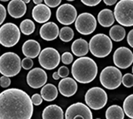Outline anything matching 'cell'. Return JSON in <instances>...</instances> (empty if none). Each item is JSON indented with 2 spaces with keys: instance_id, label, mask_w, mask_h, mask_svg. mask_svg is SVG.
<instances>
[{
  "instance_id": "25",
  "label": "cell",
  "mask_w": 133,
  "mask_h": 119,
  "mask_svg": "<svg viewBox=\"0 0 133 119\" xmlns=\"http://www.w3.org/2000/svg\"><path fill=\"white\" fill-rule=\"evenodd\" d=\"M109 35L110 38L116 42L121 41L124 40L126 36L125 29L122 26L115 25L112 26L109 30Z\"/></svg>"
},
{
  "instance_id": "14",
  "label": "cell",
  "mask_w": 133,
  "mask_h": 119,
  "mask_svg": "<svg viewBox=\"0 0 133 119\" xmlns=\"http://www.w3.org/2000/svg\"><path fill=\"white\" fill-rule=\"evenodd\" d=\"M47 81V73L40 68L32 69L27 75V83L32 88L37 89L43 87Z\"/></svg>"
},
{
  "instance_id": "22",
  "label": "cell",
  "mask_w": 133,
  "mask_h": 119,
  "mask_svg": "<svg viewBox=\"0 0 133 119\" xmlns=\"http://www.w3.org/2000/svg\"><path fill=\"white\" fill-rule=\"evenodd\" d=\"M98 22L102 27L109 28L114 24L115 21L113 12L109 9H102L97 16Z\"/></svg>"
},
{
  "instance_id": "18",
  "label": "cell",
  "mask_w": 133,
  "mask_h": 119,
  "mask_svg": "<svg viewBox=\"0 0 133 119\" xmlns=\"http://www.w3.org/2000/svg\"><path fill=\"white\" fill-rule=\"evenodd\" d=\"M8 11L14 18H21L27 11V5L23 0H11L8 3Z\"/></svg>"
},
{
  "instance_id": "11",
  "label": "cell",
  "mask_w": 133,
  "mask_h": 119,
  "mask_svg": "<svg viewBox=\"0 0 133 119\" xmlns=\"http://www.w3.org/2000/svg\"><path fill=\"white\" fill-rule=\"evenodd\" d=\"M77 17V9L70 3H64L57 9L56 18L59 23L63 25H71L75 21Z\"/></svg>"
},
{
  "instance_id": "13",
  "label": "cell",
  "mask_w": 133,
  "mask_h": 119,
  "mask_svg": "<svg viewBox=\"0 0 133 119\" xmlns=\"http://www.w3.org/2000/svg\"><path fill=\"white\" fill-rule=\"evenodd\" d=\"M113 62L118 68L127 69L133 62V53L131 50L127 47H120L115 50L113 54Z\"/></svg>"
},
{
  "instance_id": "5",
  "label": "cell",
  "mask_w": 133,
  "mask_h": 119,
  "mask_svg": "<svg viewBox=\"0 0 133 119\" xmlns=\"http://www.w3.org/2000/svg\"><path fill=\"white\" fill-rule=\"evenodd\" d=\"M114 17L124 27L133 26V0H120L115 7Z\"/></svg>"
},
{
  "instance_id": "17",
  "label": "cell",
  "mask_w": 133,
  "mask_h": 119,
  "mask_svg": "<svg viewBox=\"0 0 133 119\" xmlns=\"http://www.w3.org/2000/svg\"><path fill=\"white\" fill-rule=\"evenodd\" d=\"M51 16V11L45 4L36 5L32 10L33 20L39 23H45L49 20Z\"/></svg>"
},
{
  "instance_id": "39",
  "label": "cell",
  "mask_w": 133,
  "mask_h": 119,
  "mask_svg": "<svg viewBox=\"0 0 133 119\" xmlns=\"http://www.w3.org/2000/svg\"><path fill=\"white\" fill-rule=\"evenodd\" d=\"M103 2L107 5H109V6H112L113 5H115V3L117 2V0H103Z\"/></svg>"
},
{
  "instance_id": "41",
  "label": "cell",
  "mask_w": 133,
  "mask_h": 119,
  "mask_svg": "<svg viewBox=\"0 0 133 119\" xmlns=\"http://www.w3.org/2000/svg\"><path fill=\"white\" fill-rule=\"evenodd\" d=\"M43 1V0H33V3H35V5L41 4V3H42Z\"/></svg>"
},
{
  "instance_id": "3",
  "label": "cell",
  "mask_w": 133,
  "mask_h": 119,
  "mask_svg": "<svg viewBox=\"0 0 133 119\" xmlns=\"http://www.w3.org/2000/svg\"><path fill=\"white\" fill-rule=\"evenodd\" d=\"M111 39L104 34H97L93 35L89 43V50L96 58H103L111 53L112 50Z\"/></svg>"
},
{
  "instance_id": "10",
  "label": "cell",
  "mask_w": 133,
  "mask_h": 119,
  "mask_svg": "<svg viewBox=\"0 0 133 119\" xmlns=\"http://www.w3.org/2000/svg\"><path fill=\"white\" fill-rule=\"evenodd\" d=\"M61 61L59 52L53 47H45L39 55V62L43 68L47 70H54L59 66Z\"/></svg>"
},
{
  "instance_id": "12",
  "label": "cell",
  "mask_w": 133,
  "mask_h": 119,
  "mask_svg": "<svg viewBox=\"0 0 133 119\" xmlns=\"http://www.w3.org/2000/svg\"><path fill=\"white\" fill-rule=\"evenodd\" d=\"M65 118L92 119L93 116L91 109L87 105L82 102H77L71 104L66 109Z\"/></svg>"
},
{
  "instance_id": "9",
  "label": "cell",
  "mask_w": 133,
  "mask_h": 119,
  "mask_svg": "<svg viewBox=\"0 0 133 119\" xmlns=\"http://www.w3.org/2000/svg\"><path fill=\"white\" fill-rule=\"evenodd\" d=\"M75 26L79 34L88 35L92 34L95 31L97 26V21L92 14L84 12L77 16Z\"/></svg>"
},
{
  "instance_id": "33",
  "label": "cell",
  "mask_w": 133,
  "mask_h": 119,
  "mask_svg": "<svg viewBox=\"0 0 133 119\" xmlns=\"http://www.w3.org/2000/svg\"><path fill=\"white\" fill-rule=\"evenodd\" d=\"M11 85V80L9 77L3 76L0 78V86L2 88H8Z\"/></svg>"
},
{
  "instance_id": "30",
  "label": "cell",
  "mask_w": 133,
  "mask_h": 119,
  "mask_svg": "<svg viewBox=\"0 0 133 119\" xmlns=\"http://www.w3.org/2000/svg\"><path fill=\"white\" fill-rule=\"evenodd\" d=\"M61 59L63 64L69 65V64H71L73 62V56L72 53H70L69 52H65L62 54Z\"/></svg>"
},
{
  "instance_id": "19",
  "label": "cell",
  "mask_w": 133,
  "mask_h": 119,
  "mask_svg": "<svg viewBox=\"0 0 133 119\" xmlns=\"http://www.w3.org/2000/svg\"><path fill=\"white\" fill-rule=\"evenodd\" d=\"M22 52L25 57L33 59L39 55L41 52V46L36 40H28L23 43L22 46Z\"/></svg>"
},
{
  "instance_id": "44",
  "label": "cell",
  "mask_w": 133,
  "mask_h": 119,
  "mask_svg": "<svg viewBox=\"0 0 133 119\" xmlns=\"http://www.w3.org/2000/svg\"><path fill=\"white\" fill-rule=\"evenodd\" d=\"M66 1H68V2H73L75 0H66Z\"/></svg>"
},
{
  "instance_id": "40",
  "label": "cell",
  "mask_w": 133,
  "mask_h": 119,
  "mask_svg": "<svg viewBox=\"0 0 133 119\" xmlns=\"http://www.w3.org/2000/svg\"><path fill=\"white\" fill-rule=\"evenodd\" d=\"M52 77H53V79L55 80H58L60 78V77H59V74H58L57 72H55L53 74V75H52Z\"/></svg>"
},
{
  "instance_id": "20",
  "label": "cell",
  "mask_w": 133,
  "mask_h": 119,
  "mask_svg": "<svg viewBox=\"0 0 133 119\" xmlns=\"http://www.w3.org/2000/svg\"><path fill=\"white\" fill-rule=\"evenodd\" d=\"M43 119H63L64 112L59 106L51 104L45 108L42 112Z\"/></svg>"
},
{
  "instance_id": "16",
  "label": "cell",
  "mask_w": 133,
  "mask_h": 119,
  "mask_svg": "<svg viewBox=\"0 0 133 119\" xmlns=\"http://www.w3.org/2000/svg\"><path fill=\"white\" fill-rule=\"evenodd\" d=\"M41 38L45 41H51L57 39L59 34V29L57 25L54 22H46L39 29Z\"/></svg>"
},
{
  "instance_id": "35",
  "label": "cell",
  "mask_w": 133,
  "mask_h": 119,
  "mask_svg": "<svg viewBox=\"0 0 133 119\" xmlns=\"http://www.w3.org/2000/svg\"><path fill=\"white\" fill-rule=\"evenodd\" d=\"M43 1L45 3L46 5H47L49 8H54L59 6L62 0H43Z\"/></svg>"
},
{
  "instance_id": "32",
  "label": "cell",
  "mask_w": 133,
  "mask_h": 119,
  "mask_svg": "<svg viewBox=\"0 0 133 119\" xmlns=\"http://www.w3.org/2000/svg\"><path fill=\"white\" fill-rule=\"evenodd\" d=\"M59 76L60 78H66L69 75V70L66 66H61L57 71Z\"/></svg>"
},
{
  "instance_id": "23",
  "label": "cell",
  "mask_w": 133,
  "mask_h": 119,
  "mask_svg": "<svg viewBox=\"0 0 133 119\" xmlns=\"http://www.w3.org/2000/svg\"><path fill=\"white\" fill-rule=\"evenodd\" d=\"M41 96L44 100L51 102L55 100L57 97L58 90L53 84H45L41 90Z\"/></svg>"
},
{
  "instance_id": "42",
  "label": "cell",
  "mask_w": 133,
  "mask_h": 119,
  "mask_svg": "<svg viewBox=\"0 0 133 119\" xmlns=\"http://www.w3.org/2000/svg\"><path fill=\"white\" fill-rule=\"evenodd\" d=\"M23 2H24V3H25L26 4H27V3H29V2H30L31 0H23Z\"/></svg>"
},
{
  "instance_id": "36",
  "label": "cell",
  "mask_w": 133,
  "mask_h": 119,
  "mask_svg": "<svg viewBox=\"0 0 133 119\" xmlns=\"http://www.w3.org/2000/svg\"><path fill=\"white\" fill-rule=\"evenodd\" d=\"M84 5L89 7H94L99 4L102 0H81Z\"/></svg>"
},
{
  "instance_id": "43",
  "label": "cell",
  "mask_w": 133,
  "mask_h": 119,
  "mask_svg": "<svg viewBox=\"0 0 133 119\" xmlns=\"http://www.w3.org/2000/svg\"><path fill=\"white\" fill-rule=\"evenodd\" d=\"M1 2H8V1H9V0H0Z\"/></svg>"
},
{
  "instance_id": "24",
  "label": "cell",
  "mask_w": 133,
  "mask_h": 119,
  "mask_svg": "<svg viewBox=\"0 0 133 119\" xmlns=\"http://www.w3.org/2000/svg\"><path fill=\"white\" fill-rule=\"evenodd\" d=\"M105 118L107 119H124V112L123 108L116 104L110 106L106 110Z\"/></svg>"
},
{
  "instance_id": "34",
  "label": "cell",
  "mask_w": 133,
  "mask_h": 119,
  "mask_svg": "<svg viewBox=\"0 0 133 119\" xmlns=\"http://www.w3.org/2000/svg\"><path fill=\"white\" fill-rule=\"evenodd\" d=\"M31 98L33 105L39 106L40 104H42L43 98L41 95H39V94H34Z\"/></svg>"
},
{
  "instance_id": "2",
  "label": "cell",
  "mask_w": 133,
  "mask_h": 119,
  "mask_svg": "<svg viewBox=\"0 0 133 119\" xmlns=\"http://www.w3.org/2000/svg\"><path fill=\"white\" fill-rule=\"evenodd\" d=\"M71 74L77 82L89 84L95 79L98 74V66L95 61L87 56L79 57L73 62Z\"/></svg>"
},
{
  "instance_id": "15",
  "label": "cell",
  "mask_w": 133,
  "mask_h": 119,
  "mask_svg": "<svg viewBox=\"0 0 133 119\" xmlns=\"http://www.w3.org/2000/svg\"><path fill=\"white\" fill-rule=\"evenodd\" d=\"M59 91L65 97H71L76 94L78 85L75 79L66 77L61 80L58 85Z\"/></svg>"
},
{
  "instance_id": "28",
  "label": "cell",
  "mask_w": 133,
  "mask_h": 119,
  "mask_svg": "<svg viewBox=\"0 0 133 119\" xmlns=\"http://www.w3.org/2000/svg\"><path fill=\"white\" fill-rule=\"evenodd\" d=\"M133 94L128 96L123 102V111L130 118H133Z\"/></svg>"
},
{
  "instance_id": "7",
  "label": "cell",
  "mask_w": 133,
  "mask_h": 119,
  "mask_svg": "<svg viewBox=\"0 0 133 119\" xmlns=\"http://www.w3.org/2000/svg\"><path fill=\"white\" fill-rule=\"evenodd\" d=\"M21 37L19 28L14 23H6L0 27V44L5 47L15 46Z\"/></svg>"
},
{
  "instance_id": "26",
  "label": "cell",
  "mask_w": 133,
  "mask_h": 119,
  "mask_svg": "<svg viewBox=\"0 0 133 119\" xmlns=\"http://www.w3.org/2000/svg\"><path fill=\"white\" fill-rule=\"evenodd\" d=\"M20 32L25 35H29L35 32V25L32 20L25 19L21 21L19 25Z\"/></svg>"
},
{
  "instance_id": "38",
  "label": "cell",
  "mask_w": 133,
  "mask_h": 119,
  "mask_svg": "<svg viewBox=\"0 0 133 119\" xmlns=\"http://www.w3.org/2000/svg\"><path fill=\"white\" fill-rule=\"evenodd\" d=\"M127 40L130 47H133V29H131L129 32V34L127 35Z\"/></svg>"
},
{
  "instance_id": "8",
  "label": "cell",
  "mask_w": 133,
  "mask_h": 119,
  "mask_svg": "<svg viewBox=\"0 0 133 119\" xmlns=\"http://www.w3.org/2000/svg\"><path fill=\"white\" fill-rule=\"evenodd\" d=\"M85 101L90 109L95 110L103 109L108 101V95L105 90L100 87H92L87 91Z\"/></svg>"
},
{
  "instance_id": "27",
  "label": "cell",
  "mask_w": 133,
  "mask_h": 119,
  "mask_svg": "<svg viewBox=\"0 0 133 119\" xmlns=\"http://www.w3.org/2000/svg\"><path fill=\"white\" fill-rule=\"evenodd\" d=\"M59 38L63 42H69L74 38V31L70 27H63L59 31Z\"/></svg>"
},
{
  "instance_id": "31",
  "label": "cell",
  "mask_w": 133,
  "mask_h": 119,
  "mask_svg": "<svg viewBox=\"0 0 133 119\" xmlns=\"http://www.w3.org/2000/svg\"><path fill=\"white\" fill-rule=\"evenodd\" d=\"M33 66V61L32 60L31 58H23L21 61V67L23 68L24 70H29L32 68Z\"/></svg>"
},
{
  "instance_id": "4",
  "label": "cell",
  "mask_w": 133,
  "mask_h": 119,
  "mask_svg": "<svg viewBox=\"0 0 133 119\" xmlns=\"http://www.w3.org/2000/svg\"><path fill=\"white\" fill-rule=\"evenodd\" d=\"M21 69L20 57L14 52H8L0 56V74L8 77H14Z\"/></svg>"
},
{
  "instance_id": "29",
  "label": "cell",
  "mask_w": 133,
  "mask_h": 119,
  "mask_svg": "<svg viewBox=\"0 0 133 119\" xmlns=\"http://www.w3.org/2000/svg\"><path fill=\"white\" fill-rule=\"evenodd\" d=\"M121 83L126 88H132L133 86V75L131 73H127L122 76Z\"/></svg>"
},
{
  "instance_id": "37",
  "label": "cell",
  "mask_w": 133,
  "mask_h": 119,
  "mask_svg": "<svg viewBox=\"0 0 133 119\" xmlns=\"http://www.w3.org/2000/svg\"><path fill=\"white\" fill-rule=\"evenodd\" d=\"M7 16V11L3 5L0 3V26L3 23Z\"/></svg>"
},
{
  "instance_id": "1",
  "label": "cell",
  "mask_w": 133,
  "mask_h": 119,
  "mask_svg": "<svg viewBox=\"0 0 133 119\" xmlns=\"http://www.w3.org/2000/svg\"><path fill=\"white\" fill-rule=\"evenodd\" d=\"M33 114L31 98L23 90L13 88L0 93V119H30Z\"/></svg>"
},
{
  "instance_id": "6",
  "label": "cell",
  "mask_w": 133,
  "mask_h": 119,
  "mask_svg": "<svg viewBox=\"0 0 133 119\" xmlns=\"http://www.w3.org/2000/svg\"><path fill=\"white\" fill-rule=\"evenodd\" d=\"M122 76V72L118 68L109 66L102 70L100 74L99 80L105 88L115 90L121 86Z\"/></svg>"
},
{
  "instance_id": "21",
  "label": "cell",
  "mask_w": 133,
  "mask_h": 119,
  "mask_svg": "<svg viewBox=\"0 0 133 119\" xmlns=\"http://www.w3.org/2000/svg\"><path fill=\"white\" fill-rule=\"evenodd\" d=\"M71 51L76 56H85L89 51V43L83 38L77 39L71 45Z\"/></svg>"
}]
</instances>
